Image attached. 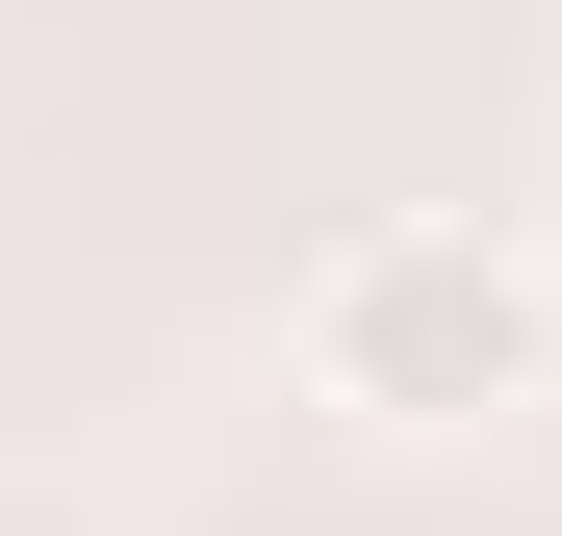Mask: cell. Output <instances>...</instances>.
<instances>
[{"label":"cell","mask_w":562,"mask_h":536,"mask_svg":"<svg viewBox=\"0 0 562 536\" xmlns=\"http://www.w3.org/2000/svg\"><path fill=\"white\" fill-rule=\"evenodd\" d=\"M281 357H307V409L358 434H486L562 384V255L512 205H358L307 255V307H281Z\"/></svg>","instance_id":"cell-1"}]
</instances>
